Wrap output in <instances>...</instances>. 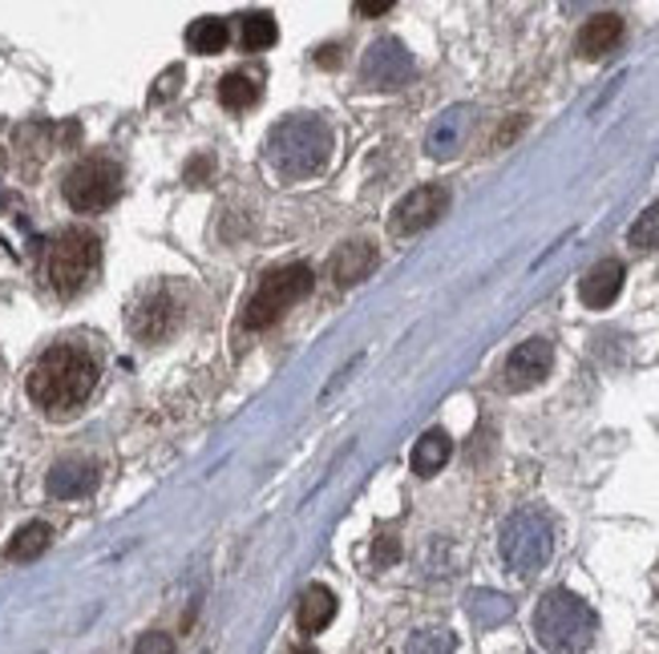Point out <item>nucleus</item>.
Segmentation results:
<instances>
[{"instance_id": "obj_8", "label": "nucleus", "mask_w": 659, "mask_h": 654, "mask_svg": "<svg viewBox=\"0 0 659 654\" xmlns=\"http://www.w3.org/2000/svg\"><path fill=\"white\" fill-rule=\"evenodd\" d=\"M550 364H554V347L547 340H526L510 352L506 368H502V388L506 392H526L535 384L547 380Z\"/></svg>"}, {"instance_id": "obj_12", "label": "nucleus", "mask_w": 659, "mask_h": 654, "mask_svg": "<svg viewBox=\"0 0 659 654\" xmlns=\"http://www.w3.org/2000/svg\"><path fill=\"white\" fill-rule=\"evenodd\" d=\"M619 287H623V263L603 259V263H595V267L583 275L579 296H583L586 308H607V303H615Z\"/></svg>"}, {"instance_id": "obj_5", "label": "nucleus", "mask_w": 659, "mask_h": 654, "mask_svg": "<svg viewBox=\"0 0 659 654\" xmlns=\"http://www.w3.org/2000/svg\"><path fill=\"white\" fill-rule=\"evenodd\" d=\"M101 263V243L94 231H62V235L53 239L50 247V263H45V271H50V284L57 296H77L81 287L94 279Z\"/></svg>"}, {"instance_id": "obj_4", "label": "nucleus", "mask_w": 659, "mask_h": 654, "mask_svg": "<svg viewBox=\"0 0 659 654\" xmlns=\"http://www.w3.org/2000/svg\"><path fill=\"white\" fill-rule=\"evenodd\" d=\"M554 550V525L542 509H518L506 525H502V562L518 574L530 578L550 562Z\"/></svg>"}, {"instance_id": "obj_19", "label": "nucleus", "mask_w": 659, "mask_h": 654, "mask_svg": "<svg viewBox=\"0 0 659 654\" xmlns=\"http://www.w3.org/2000/svg\"><path fill=\"white\" fill-rule=\"evenodd\" d=\"M219 101H223L231 113L255 106V101H260V77L255 74H227L223 81H219Z\"/></svg>"}, {"instance_id": "obj_17", "label": "nucleus", "mask_w": 659, "mask_h": 654, "mask_svg": "<svg viewBox=\"0 0 659 654\" xmlns=\"http://www.w3.org/2000/svg\"><path fill=\"white\" fill-rule=\"evenodd\" d=\"M50 542H53L50 525H45V521H29V525H21V530L13 533L4 557H9V562H33V557H41L50 550Z\"/></svg>"}, {"instance_id": "obj_18", "label": "nucleus", "mask_w": 659, "mask_h": 654, "mask_svg": "<svg viewBox=\"0 0 659 654\" xmlns=\"http://www.w3.org/2000/svg\"><path fill=\"white\" fill-rule=\"evenodd\" d=\"M449 453H453V441H449L446 432H441V429L425 432L421 441H417V448H413V473L433 477V473L449 461Z\"/></svg>"}, {"instance_id": "obj_22", "label": "nucleus", "mask_w": 659, "mask_h": 654, "mask_svg": "<svg viewBox=\"0 0 659 654\" xmlns=\"http://www.w3.org/2000/svg\"><path fill=\"white\" fill-rule=\"evenodd\" d=\"M275 37H279V29L267 13H251L243 21V49H267V45H275Z\"/></svg>"}, {"instance_id": "obj_7", "label": "nucleus", "mask_w": 659, "mask_h": 654, "mask_svg": "<svg viewBox=\"0 0 659 654\" xmlns=\"http://www.w3.org/2000/svg\"><path fill=\"white\" fill-rule=\"evenodd\" d=\"M118 190H122V170L110 158H86L65 174V202L81 214L106 210L118 198Z\"/></svg>"}, {"instance_id": "obj_28", "label": "nucleus", "mask_w": 659, "mask_h": 654, "mask_svg": "<svg viewBox=\"0 0 659 654\" xmlns=\"http://www.w3.org/2000/svg\"><path fill=\"white\" fill-rule=\"evenodd\" d=\"M292 654H316V651H311V646H296Z\"/></svg>"}, {"instance_id": "obj_11", "label": "nucleus", "mask_w": 659, "mask_h": 654, "mask_svg": "<svg viewBox=\"0 0 659 654\" xmlns=\"http://www.w3.org/2000/svg\"><path fill=\"white\" fill-rule=\"evenodd\" d=\"M175 323H178V303L166 296L162 287L146 291V296L134 303V311H130V332H134L138 340H146V344L166 340V335L175 332Z\"/></svg>"}, {"instance_id": "obj_16", "label": "nucleus", "mask_w": 659, "mask_h": 654, "mask_svg": "<svg viewBox=\"0 0 659 654\" xmlns=\"http://www.w3.org/2000/svg\"><path fill=\"white\" fill-rule=\"evenodd\" d=\"M619 41H623V16L615 13L591 16L583 25V33H579V53H583V57H603V53H611Z\"/></svg>"}, {"instance_id": "obj_15", "label": "nucleus", "mask_w": 659, "mask_h": 654, "mask_svg": "<svg viewBox=\"0 0 659 654\" xmlns=\"http://www.w3.org/2000/svg\"><path fill=\"white\" fill-rule=\"evenodd\" d=\"M376 267V247L373 243H349V247H340L337 255H332V279H337L340 287H352L361 284L364 275Z\"/></svg>"}, {"instance_id": "obj_2", "label": "nucleus", "mask_w": 659, "mask_h": 654, "mask_svg": "<svg viewBox=\"0 0 659 654\" xmlns=\"http://www.w3.org/2000/svg\"><path fill=\"white\" fill-rule=\"evenodd\" d=\"M332 158V130L320 118H287L267 134V162L284 178H311Z\"/></svg>"}, {"instance_id": "obj_3", "label": "nucleus", "mask_w": 659, "mask_h": 654, "mask_svg": "<svg viewBox=\"0 0 659 654\" xmlns=\"http://www.w3.org/2000/svg\"><path fill=\"white\" fill-rule=\"evenodd\" d=\"M595 630V610L571 590H550L535 610V634L550 654H583Z\"/></svg>"}, {"instance_id": "obj_13", "label": "nucleus", "mask_w": 659, "mask_h": 654, "mask_svg": "<svg viewBox=\"0 0 659 654\" xmlns=\"http://www.w3.org/2000/svg\"><path fill=\"white\" fill-rule=\"evenodd\" d=\"M337 618V594L328 590V586H308L304 590V598H299V610H296V622L304 634H320L328 622Z\"/></svg>"}, {"instance_id": "obj_25", "label": "nucleus", "mask_w": 659, "mask_h": 654, "mask_svg": "<svg viewBox=\"0 0 659 654\" xmlns=\"http://www.w3.org/2000/svg\"><path fill=\"white\" fill-rule=\"evenodd\" d=\"M134 654H175V642H171V634H142L134 646Z\"/></svg>"}, {"instance_id": "obj_23", "label": "nucleus", "mask_w": 659, "mask_h": 654, "mask_svg": "<svg viewBox=\"0 0 659 654\" xmlns=\"http://www.w3.org/2000/svg\"><path fill=\"white\" fill-rule=\"evenodd\" d=\"M627 239H631V247H639V251L659 247V202H651V207L635 219V226L627 231Z\"/></svg>"}, {"instance_id": "obj_1", "label": "nucleus", "mask_w": 659, "mask_h": 654, "mask_svg": "<svg viewBox=\"0 0 659 654\" xmlns=\"http://www.w3.org/2000/svg\"><path fill=\"white\" fill-rule=\"evenodd\" d=\"M98 384V364L81 347H50L29 372V396L45 412H74L86 404V396Z\"/></svg>"}, {"instance_id": "obj_26", "label": "nucleus", "mask_w": 659, "mask_h": 654, "mask_svg": "<svg viewBox=\"0 0 659 654\" xmlns=\"http://www.w3.org/2000/svg\"><path fill=\"white\" fill-rule=\"evenodd\" d=\"M175 81H183V69H171V74L162 77L158 89H154V101H162L166 93H175Z\"/></svg>"}, {"instance_id": "obj_6", "label": "nucleus", "mask_w": 659, "mask_h": 654, "mask_svg": "<svg viewBox=\"0 0 659 654\" xmlns=\"http://www.w3.org/2000/svg\"><path fill=\"white\" fill-rule=\"evenodd\" d=\"M308 291H311V271L304 267V263L267 271L260 279V287H255V296L248 299V308H243V323H248L251 332H260V328L279 320L292 303H299Z\"/></svg>"}, {"instance_id": "obj_14", "label": "nucleus", "mask_w": 659, "mask_h": 654, "mask_svg": "<svg viewBox=\"0 0 659 654\" xmlns=\"http://www.w3.org/2000/svg\"><path fill=\"white\" fill-rule=\"evenodd\" d=\"M94 485H98V469H94L89 461H62V465L50 473V494L62 497V501L86 497Z\"/></svg>"}, {"instance_id": "obj_27", "label": "nucleus", "mask_w": 659, "mask_h": 654, "mask_svg": "<svg viewBox=\"0 0 659 654\" xmlns=\"http://www.w3.org/2000/svg\"><path fill=\"white\" fill-rule=\"evenodd\" d=\"M356 13H364V16H381V13H388V4L381 0V4H356Z\"/></svg>"}, {"instance_id": "obj_20", "label": "nucleus", "mask_w": 659, "mask_h": 654, "mask_svg": "<svg viewBox=\"0 0 659 654\" xmlns=\"http://www.w3.org/2000/svg\"><path fill=\"white\" fill-rule=\"evenodd\" d=\"M227 37H231V29H227V21H219V16H202V21H195V25L187 29L190 53H223Z\"/></svg>"}, {"instance_id": "obj_10", "label": "nucleus", "mask_w": 659, "mask_h": 654, "mask_svg": "<svg viewBox=\"0 0 659 654\" xmlns=\"http://www.w3.org/2000/svg\"><path fill=\"white\" fill-rule=\"evenodd\" d=\"M361 74H364V81H369V86H376V89H397V86H405V81H409L413 57H409V49H405L400 41L385 37V41H376L373 49L364 53Z\"/></svg>"}, {"instance_id": "obj_21", "label": "nucleus", "mask_w": 659, "mask_h": 654, "mask_svg": "<svg viewBox=\"0 0 659 654\" xmlns=\"http://www.w3.org/2000/svg\"><path fill=\"white\" fill-rule=\"evenodd\" d=\"M461 134H465V110H449L446 118L429 130V154H437V158L453 154V146L461 142Z\"/></svg>"}, {"instance_id": "obj_24", "label": "nucleus", "mask_w": 659, "mask_h": 654, "mask_svg": "<svg viewBox=\"0 0 659 654\" xmlns=\"http://www.w3.org/2000/svg\"><path fill=\"white\" fill-rule=\"evenodd\" d=\"M405 654H453V634L449 630H421L409 639Z\"/></svg>"}, {"instance_id": "obj_9", "label": "nucleus", "mask_w": 659, "mask_h": 654, "mask_svg": "<svg viewBox=\"0 0 659 654\" xmlns=\"http://www.w3.org/2000/svg\"><path fill=\"white\" fill-rule=\"evenodd\" d=\"M446 207H449L446 186H417V190L400 198L397 210H393V235H417L425 226H433Z\"/></svg>"}]
</instances>
